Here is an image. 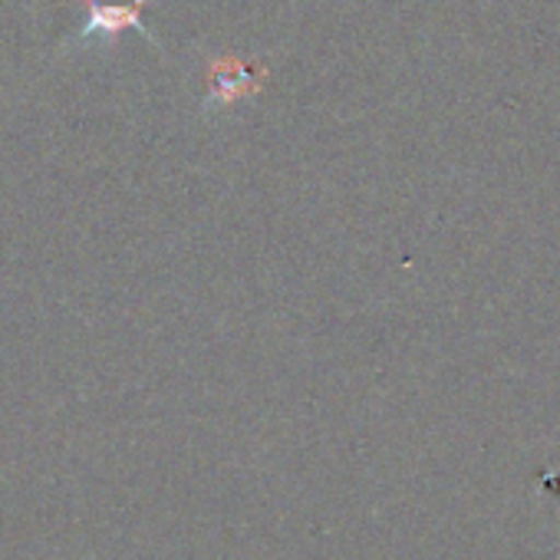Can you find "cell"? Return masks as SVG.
<instances>
[{"label":"cell","mask_w":560,"mask_h":560,"mask_svg":"<svg viewBox=\"0 0 560 560\" xmlns=\"http://www.w3.org/2000/svg\"><path fill=\"white\" fill-rule=\"evenodd\" d=\"M267 83L264 67H250L234 54H221L208 63V103L231 106L244 96H254Z\"/></svg>","instance_id":"6da1fadb"},{"label":"cell","mask_w":560,"mask_h":560,"mask_svg":"<svg viewBox=\"0 0 560 560\" xmlns=\"http://www.w3.org/2000/svg\"><path fill=\"white\" fill-rule=\"evenodd\" d=\"M122 31H139L149 37V31L142 27L139 21V4H90V18L86 24L80 27L77 40L83 37H93V34H106V37H116Z\"/></svg>","instance_id":"7a4b0ae2"},{"label":"cell","mask_w":560,"mask_h":560,"mask_svg":"<svg viewBox=\"0 0 560 560\" xmlns=\"http://www.w3.org/2000/svg\"><path fill=\"white\" fill-rule=\"evenodd\" d=\"M90 4H129V0H90ZM136 4H142V0H136Z\"/></svg>","instance_id":"3957f363"}]
</instances>
